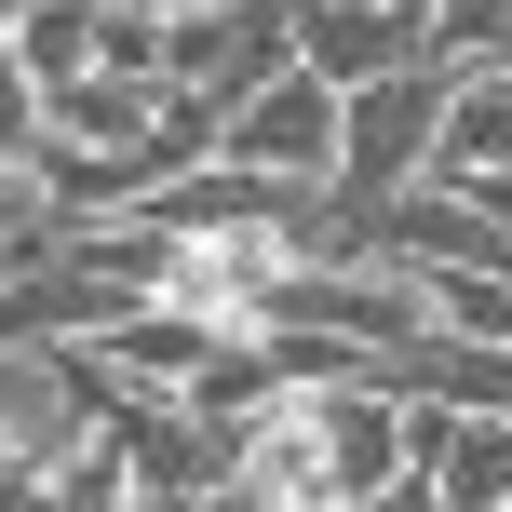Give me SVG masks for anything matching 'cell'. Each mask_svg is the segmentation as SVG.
<instances>
[{"instance_id": "obj_1", "label": "cell", "mask_w": 512, "mask_h": 512, "mask_svg": "<svg viewBox=\"0 0 512 512\" xmlns=\"http://www.w3.org/2000/svg\"><path fill=\"white\" fill-rule=\"evenodd\" d=\"M391 472H418V418L391 405L378 378H310V391H270L243 418V472L230 486L256 512H351L378 499Z\"/></svg>"}, {"instance_id": "obj_2", "label": "cell", "mask_w": 512, "mask_h": 512, "mask_svg": "<svg viewBox=\"0 0 512 512\" xmlns=\"http://www.w3.org/2000/svg\"><path fill=\"white\" fill-rule=\"evenodd\" d=\"M445 95H459V68H391V81H351L337 95V189H364V203H391V189L432 176L445 149Z\"/></svg>"}, {"instance_id": "obj_3", "label": "cell", "mask_w": 512, "mask_h": 512, "mask_svg": "<svg viewBox=\"0 0 512 512\" xmlns=\"http://www.w3.org/2000/svg\"><path fill=\"white\" fill-rule=\"evenodd\" d=\"M176 14V95L243 108L270 68H297V0H162Z\"/></svg>"}, {"instance_id": "obj_4", "label": "cell", "mask_w": 512, "mask_h": 512, "mask_svg": "<svg viewBox=\"0 0 512 512\" xmlns=\"http://www.w3.org/2000/svg\"><path fill=\"white\" fill-rule=\"evenodd\" d=\"M216 162L324 189V176H337V81H310V68H270V81H256V95L230 108V122H216Z\"/></svg>"}, {"instance_id": "obj_5", "label": "cell", "mask_w": 512, "mask_h": 512, "mask_svg": "<svg viewBox=\"0 0 512 512\" xmlns=\"http://www.w3.org/2000/svg\"><path fill=\"white\" fill-rule=\"evenodd\" d=\"M364 378L391 405H445V418H512V351L499 337H459V324H418L405 351H378Z\"/></svg>"}, {"instance_id": "obj_6", "label": "cell", "mask_w": 512, "mask_h": 512, "mask_svg": "<svg viewBox=\"0 0 512 512\" xmlns=\"http://www.w3.org/2000/svg\"><path fill=\"white\" fill-rule=\"evenodd\" d=\"M432 54V14H405V0H297V68L310 81H391Z\"/></svg>"}, {"instance_id": "obj_7", "label": "cell", "mask_w": 512, "mask_h": 512, "mask_svg": "<svg viewBox=\"0 0 512 512\" xmlns=\"http://www.w3.org/2000/svg\"><path fill=\"white\" fill-rule=\"evenodd\" d=\"M405 418L445 512H512V418H445V405H405Z\"/></svg>"}, {"instance_id": "obj_8", "label": "cell", "mask_w": 512, "mask_h": 512, "mask_svg": "<svg viewBox=\"0 0 512 512\" xmlns=\"http://www.w3.org/2000/svg\"><path fill=\"white\" fill-rule=\"evenodd\" d=\"M432 176H512V68H459Z\"/></svg>"}, {"instance_id": "obj_9", "label": "cell", "mask_w": 512, "mask_h": 512, "mask_svg": "<svg viewBox=\"0 0 512 512\" xmlns=\"http://www.w3.org/2000/svg\"><path fill=\"white\" fill-rule=\"evenodd\" d=\"M54 230H68V203H54V162H41V149H0V270H27Z\"/></svg>"}, {"instance_id": "obj_10", "label": "cell", "mask_w": 512, "mask_h": 512, "mask_svg": "<svg viewBox=\"0 0 512 512\" xmlns=\"http://www.w3.org/2000/svg\"><path fill=\"white\" fill-rule=\"evenodd\" d=\"M432 68H512V0H445L432 14Z\"/></svg>"}, {"instance_id": "obj_11", "label": "cell", "mask_w": 512, "mask_h": 512, "mask_svg": "<svg viewBox=\"0 0 512 512\" xmlns=\"http://www.w3.org/2000/svg\"><path fill=\"white\" fill-rule=\"evenodd\" d=\"M351 512H445V499H432V472H391V486H378V499H351Z\"/></svg>"}, {"instance_id": "obj_12", "label": "cell", "mask_w": 512, "mask_h": 512, "mask_svg": "<svg viewBox=\"0 0 512 512\" xmlns=\"http://www.w3.org/2000/svg\"><path fill=\"white\" fill-rule=\"evenodd\" d=\"M189 512H256V499H243V486H216V499H189Z\"/></svg>"}, {"instance_id": "obj_13", "label": "cell", "mask_w": 512, "mask_h": 512, "mask_svg": "<svg viewBox=\"0 0 512 512\" xmlns=\"http://www.w3.org/2000/svg\"><path fill=\"white\" fill-rule=\"evenodd\" d=\"M405 14H445V0H405Z\"/></svg>"}]
</instances>
